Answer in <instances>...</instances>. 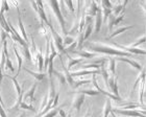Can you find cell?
I'll use <instances>...</instances> for the list:
<instances>
[{"instance_id": "21", "label": "cell", "mask_w": 146, "mask_h": 117, "mask_svg": "<svg viewBox=\"0 0 146 117\" xmlns=\"http://www.w3.org/2000/svg\"><path fill=\"white\" fill-rule=\"evenodd\" d=\"M144 80H145V69L143 68V69L141 70V74L138 76V78L136 80V82H135L134 87H133V92H134L135 89L137 88V86L139 85V83H140V82H144Z\"/></svg>"}, {"instance_id": "27", "label": "cell", "mask_w": 146, "mask_h": 117, "mask_svg": "<svg viewBox=\"0 0 146 117\" xmlns=\"http://www.w3.org/2000/svg\"><path fill=\"white\" fill-rule=\"evenodd\" d=\"M92 31H93V22L90 23V24H88V26H87V29H86L85 34H84V40L86 41L90 36H91Z\"/></svg>"}, {"instance_id": "15", "label": "cell", "mask_w": 146, "mask_h": 117, "mask_svg": "<svg viewBox=\"0 0 146 117\" xmlns=\"http://www.w3.org/2000/svg\"><path fill=\"white\" fill-rule=\"evenodd\" d=\"M131 28H134V25H129V26H124V27H120L118 28L117 31H115L113 33L112 35H110L109 37H108V40H111L112 38L116 37V36H118V35L122 34V33H124L125 31H128V29H131Z\"/></svg>"}, {"instance_id": "11", "label": "cell", "mask_w": 146, "mask_h": 117, "mask_svg": "<svg viewBox=\"0 0 146 117\" xmlns=\"http://www.w3.org/2000/svg\"><path fill=\"white\" fill-rule=\"evenodd\" d=\"M0 25H1V28H2V31H4L5 33H7L9 35L12 34V31H11V29H9V24H7V21L5 20L4 14H0Z\"/></svg>"}, {"instance_id": "37", "label": "cell", "mask_w": 146, "mask_h": 117, "mask_svg": "<svg viewBox=\"0 0 146 117\" xmlns=\"http://www.w3.org/2000/svg\"><path fill=\"white\" fill-rule=\"evenodd\" d=\"M145 42V36H142V37L140 38V40H138L136 43H134L133 45H131V48H136V47L138 46V45H140V44H142V43H144Z\"/></svg>"}, {"instance_id": "33", "label": "cell", "mask_w": 146, "mask_h": 117, "mask_svg": "<svg viewBox=\"0 0 146 117\" xmlns=\"http://www.w3.org/2000/svg\"><path fill=\"white\" fill-rule=\"evenodd\" d=\"M23 49H24V55H25V58H27L28 61H33V57H31V53L29 51V47L26 46V47H23Z\"/></svg>"}, {"instance_id": "3", "label": "cell", "mask_w": 146, "mask_h": 117, "mask_svg": "<svg viewBox=\"0 0 146 117\" xmlns=\"http://www.w3.org/2000/svg\"><path fill=\"white\" fill-rule=\"evenodd\" d=\"M113 113H118L123 116H134V117H145L144 110L138 111V110H120V109H112Z\"/></svg>"}, {"instance_id": "45", "label": "cell", "mask_w": 146, "mask_h": 117, "mask_svg": "<svg viewBox=\"0 0 146 117\" xmlns=\"http://www.w3.org/2000/svg\"><path fill=\"white\" fill-rule=\"evenodd\" d=\"M0 105L2 106H4V104H3V100H2V98H1V92H0Z\"/></svg>"}, {"instance_id": "18", "label": "cell", "mask_w": 146, "mask_h": 117, "mask_svg": "<svg viewBox=\"0 0 146 117\" xmlns=\"http://www.w3.org/2000/svg\"><path fill=\"white\" fill-rule=\"evenodd\" d=\"M36 60H38V66H39V70H43V66H44V57H43L42 50L38 49L36 51Z\"/></svg>"}, {"instance_id": "46", "label": "cell", "mask_w": 146, "mask_h": 117, "mask_svg": "<svg viewBox=\"0 0 146 117\" xmlns=\"http://www.w3.org/2000/svg\"><path fill=\"white\" fill-rule=\"evenodd\" d=\"M111 113H112V115H113V116H114V117H117V116H116L115 114H114V113H113V112H111Z\"/></svg>"}, {"instance_id": "25", "label": "cell", "mask_w": 146, "mask_h": 117, "mask_svg": "<svg viewBox=\"0 0 146 117\" xmlns=\"http://www.w3.org/2000/svg\"><path fill=\"white\" fill-rule=\"evenodd\" d=\"M52 74H54L55 76L58 77V80L61 82V84H63V85H65V84H66V77H65V75L63 73H61V72L56 71L55 69H53V71H52Z\"/></svg>"}, {"instance_id": "26", "label": "cell", "mask_w": 146, "mask_h": 117, "mask_svg": "<svg viewBox=\"0 0 146 117\" xmlns=\"http://www.w3.org/2000/svg\"><path fill=\"white\" fill-rule=\"evenodd\" d=\"M91 83V80H74V84H73L72 88L73 89H77L78 87L85 85V84H90Z\"/></svg>"}, {"instance_id": "8", "label": "cell", "mask_w": 146, "mask_h": 117, "mask_svg": "<svg viewBox=\"0 0 146 117\" xmlns=\"http://www.w3.org/2000/svg\"><path fill=\"white\" fill-rule=\"evenodd\" d=\"M88 74H100V70H82V71H75V72H72L70 73V75L73 77L75 76H82V75H88Z\"/></svg>"}, {"instance_id": "1", "label": "cell", "mask_w": 146, "mask_h": 117, "mask_svg": "<svg viewBox=\"0 0 146 117\" xmlns=\"http://www.w3.org/2000/svg\"><path fill=\"white\" fill-rule=\"evenodd\" d=\"M86 47H88L89 49L94 51V53H106L109 56H117L119 58H127V57H131V53H127L122 50L115 49L112 47L109 46H101V45H92V44H86Z\"/></svg>"}, {"instance_id": "31", "label": "cell", "mask_w": 146, "mask_h": 117, "mask_svg": "<svg viewBox=\"0 0 146 117\" xmlns=\"http://www.w3.org/2000/svg\"><path fill=\"white\" fill-rule=\"evenodd\" d=\"M112 9H107V7H104V22L107 21V19L109 18L110 16L112 15Z\"/></svg>"}, {"instance_id": "43", "label": "cell", "mask_w": 146, "mask_h": 117, "mask_svg": "<svg viewBox=\"0 0 146 117\" xmlns=\"http://www.w3.org/2000/svg\"><path fill=\"white\" fill-rule=\"evenodd\" d=\"M58 113H60V115H61L62 117H67V115H66V113H65V111L63 110L62 108L58 109Z\"/></svg>"}, {"instance_id": "40", "label": "cell", "mask_w": 146, "mask_h": 117, "mask_svg": "<svg viewBox=\"0 0 146 117\" xmlns=\"http://www.w3.org/2000/svg\"><path fill=\"white\" fill-rule=\"evenodd\" d=\"M102 5H104V7H107V9H113L112 3L110 2V1H108V0H104V1H102Z\"/></svg>"}, {"instance_id": "9", "label": "cell", "mask_w": 146, "mask_h": 117, "mask_svg": "<svg viewBox=\"0 0 146 117\" xmlns=\"http://www.w3.org/2000/svg\"><path fill=\"white\" fill-rule=\"evenodd\" d=\"M36 83H35L34 85L31 86V90L23 96L25 100H28V102H29V105H31L35 100V92H36Z\"/></svg>"}, {"instance_id": "47", "label": "cell", "mask_w": 146, "mask_h": 117, "mask_svg": "<svg viewBox=\"0 0 146 117\" xmlns=\"http://www.w3.org/2000/svg\"><path fill=\"white\" fill-rule=\"evenodd\" d=\"M34 117H36V116H34Z\"/></svg>"}, {"instance_id": "38", "label": "cell", "mask_w": 146, "mask_h": 117, "mask_svg": "<svg viewBox=\"0 0 146 117\" xmlns=\"http://www.w3.org/2000/svg\"><path fill=\"white\" fill-rule=\"evenodd\" d=\"M5 64H6V68H7V69H9L12 72L15 70V68H14V66H13V63L11 62V60H9V58H6Z\"/></svg>"}, {"instance_id": "34", "label": "cell", "mask_w": 146, "mask_h": 117, "mask_svg": "<svg viewBox=\"0 0 146 117\" xmlns=\"http://www.w3.org/2000/svg\"><path fill=\"white\" fill-rule=\"evenodd\" d=\"M63 3L68 6V9H70L72 14H74V12H75V9H74V3H73V1H63Z\"/></svg>"}, {"instance_id": "17", "label": "cell", "mask_w": 146, "mask_h": 117, "mask_svg": "<svg viewBox=\"0 0 146 117\" xmlns=\"http://www.w3.org/2000/svg\"><path fill=\"white\" fill-rule=\"evenodd\" d=\"M98 11H100V9L98 7V3L97 2H94V1H92L91 2V6H90V13H89V17H95L96 14H97Z\"/></svg>"}, {"instance_id": "42", "label": "cell", "mask_w": 146, "mask_h": 117, "mask_svg": "<svg viewBox=\"0 0 146 117\" xmlns=\"http://www.w3.org/2000/svg\"><path fill=\"white\" fill-rule=\"evenodd\" d=\"M0 116L1 117H7L6 116L5 111H4V109H3V107L1 105H0Z\"/></svg>"}, {"instance_id": "30", "label": "cell", "mask_w": 146, "mask_h": 117, "mask_svg": "<svg viewBox=\"0 0 146 117\" xmlns=\"http://www.w3.org/2000/svg\"><path fill=\"white\" fill-rule=\"evenodd\" d=\"M19 109H26V110H31V111H33V112H36V109H35L33 106L28 105V104H26L25 102H22L21 104H20V106H19Z\"/></svg>"}, {"instance_id": "35", "label": "cell", "mask_w": 146, "mask_h": 117, "mask_svg": "<svg viewBox=\"0 0 146 117\" xmlns=\"http://www.w3.org/2000/svg\"><path fill=\"white\" fill-rule=\"evenodd\" d=\"M144 82H141V89H140V102L141 105H144Z\"/></svg>"}, {"instance_id": "20", "label": "cell", "mask_w": 146, "mask_h": 117, "mask_svg": "<svg viewBox=\"0 0 146 117\" xmlns=\"http://www.w3.org/2000/svg\"><path fill=\"white\" fill-rule=\"evenodd\" d=\"M14 50H15V55H16V57H17V60H18V71H17V74H16V76H17V75H19V73H20V70H21V68H22V62H23V60H22V57L19 55L18 49H17L16 45H14Z\"/></svg>"}, {"instance_id": "44", "label": "cell", "mask_w": 146, "mask_h": 117, "mask_svg": "<svg viewBox=\"0 0 146 117\" xmlns=\"http://www.w3.org/2000/svg\"><path fill=\"white\" fill-rule=\"evenodd\" d=\"M2 78H3V74H2V68L0 67V83L2 82Z\"/></svg>"}, {"instance_id": "36", "label": "cell", "mask_w": 146, "mask_h": 117, "mask_svg": "<svg viewBox=\"0 0 146 117\" xmlns=\"http://www.w3.org/2000/svg\"><path fill=\"white\" fill-rule=\"evenodd\" d=\"M73 42H74V39L69 37V36H66V38L63 40V44H65V45H71Z\"/></svg>"}, {"instance_id": "28", "label": "cell", "mask_w": 146, "mask_h": 117, "mask_svg": "<svg viewBox=\"0 0 146 117\" xmlns=\"http://www.w3.org/2000/svg\"><path fill=\"white\" fill-rule=\"evenodd\" d=\"M84 61V58H70V61H69V63H68L67 65V68H68V70L70 69V68H72L74 65L76 64H78V63H80V62Z\"/></svg>"}, {"instance_id": "39", "label": "cell", "mask_w": 146, "mask_h": 117, "mask_svg": "<svg viewBox=\"0 0 146 117\" xmlns=\"http://www.w3.org/2000/svg\"><path fill=\"white\" fill-rule=\"evenodd\" d=\"M84 68H94L96 70H99L100 69V65L99 64H88V65H85Z\"/></svg>"}, {"instance_id": "16", "label": "cell", "mask_w": 146, "mask_h": 117, "mask_svg": "<svg viewBox=\"0 0 146 117\" xmlns=\"http://www.w3.org/2000/svg\"><path fill=\"white\" fill-rule=\"evenodd\" d=\"M96 22H95V33H99L102 23V17H101V11H98L96 14Z\"/></svg>"}, {"instance_id": "32", "label": "cell", "mask_w": 146, "mask_h": 117, "mask_svg": "<svg viewBox=\"0 0 146 117\" xmlns=\"http://www.w3.org/2000/svg\"><path fill=\"white\" fill-rule=\"evenodd\" d=\"M58 109H60V108L53 109V110H51V111L48 112V113H46V114L44 115V116H42V117H55L58 113Z\"/></svg>"}, {"instance_id": "29", "label": "cell", "mask_w": 146, "mask_h": 117, "mask_svg": "<svg viewBox=\"0 0 146 117\" xmlns=\"http://www.w3.org/2000/svg\"><path fill=\"white\" fill-rule=\"evenodd\" d=\"M9 5L7 1H3L0 3V14H4V12H9Z\"/></svg>"}, {"instance_id": "22", "label": "cell", "mask_w": 146, "mask_h": 117, "mask_svg": "<svg viewBox=\"0 0 146 117\" xmlns=\"http://www.w3.org/2000/svg\"><path fill=\"white\" fill-rule=\"evenodd\" d=\"M24 70L26 71L27 73L31 74V75H33L36 80H44V77H45V74L44 73H36V72L29 70V69H27V68H24Z\"/></svg>"}, {"instance_id": "4", "label": "cell", "mask_w": 146, "mask_h": 117, "mask_svg": "<svg viewBox=\"0 0 146 117\" xmlns=\"http://www.w3.org/2000/svg\"><path fill=\"white\" fill-rule=\"evenodd\" d=\"M113 45H115L116 47H118L120 49H122V51H125L131 55H145V50L144 49H139V48H131V47L124 46V45H120V44L116 43V42H112Z\"/></svg>"}, {"instance_id": "6", "label": "cell", "mask_w": 146, "mask_h": 117, "mask_svg": "<svg viewBox=\"0 0 146 117\" xmlns=\"http://www.w3.org/2000/svg\"><path fill=\"white\" fill-rule=\"evenodd\" d=\"M85 99H86V95H84V94H79V93H77V95H76L75 98H74V102H73V108L75 109L78 113H79V111H80V108H82V104L85 102Z\"/></svg>"}, {"instance_id": "5", "label": "cell", "mask_w": 146, "mask_h": 117, "mask_svg": "<svg viewBox=\"0 0 146 117\" xmlns=\"http://www.w3.org/2000/svg\"><path fill=\"white\" fill-rule=\"evenodd\" d=\"M108 87L110 88V90L113 92V95H115L116 97H120L118 92V77L114 76L109 78V82H108Z\"/></svg>"}, {"instance_id": "12", "label": "cell", "mask_w": 146, "mask_h": 117, "mask_svg": "<svg viewBox=\"0 0 146 117\" xmlns=\"http://www.w3.org/2000/svg\"><path fill=\"white\" fill-rule=\"evenodd\" d=\"M117 60H119V61H122V62H125V63H128V64L131 65L133 67L136 68V69H137V70H139V71H141L142 69H143V67H142L139 63L133 61V60H129L128 58H118Z\"/></svg>"}, {"instance_id": "14", "label": "cell", "mask_w": 146, "mask_h": 117, "mask_svg": "<svg viewBox=\"0 0 146 117\" xmlns=\"http://www.w3.org/2000/svg\"><path fill=\"white\" fill-rule=\"evenodd\" d=\"M113 18H112V20L110 21V23H109V31H111L112 29V27H114L115 25H117V24H119L120 22L124 19V15L122 14V15H120V16H118V17H114V16H112Z\"/></svg>"}, {"instance_id": "24", "label": "cell", "mask_w": 146, "mask_h": 117, "mask_svg": "<svg viewBox=\"0 0 146 117\" xmlns=\"http://www.w3.org/2000/svg\"><path fill=\"white\" fill-rule=\"evenodd\" d=\"M111 112H112V105H111V100L108 99L106 102V107L104 109V117H108Z\"/></svg>"}, {"instance_id": "10", "label": "cell", "mask_w": 146, "mask_h": 117, "mask_svg": "<svg viewBox=\"0 0 146 117\" xmlns=\"http://www.w3.org/2000/svg\"><path fill=\"white\" fill-rule=\"evenodd\" d=\"M72 53L80 57V58H94V57L96 56L94 53H88V51H84V50H78V51L73 50Z\"/></svg>"}, {"instance_id": "23", "label": "cell", "mask_w": 146, "mask_h": 117, "mask_svg": "<svg viewBox=\"0 0 146 117\" xmlns=\"http://www.w3.org/2000/svg\"><path fill=\"white\" fill-rule=\"evenodd\" d=\"M76 94L77 93H79V94H84V95H90V96H96L99 94V92L98 91H96V90H80V91H77V92H75Z\"/></svg>"}, {"instance_id": "41", "label": "cell", "mask_w": 146, "mask_h": 117, "mask_svg": "<svg viewBox=\"0 0 146 117\" xmlns=\"http://www.w3.org/2000/svg\"><path fill=\"white\" fill-rule=\"evenodd\" d=\"M9 35L7 34V33H5V31H2V29H1V33H0V37H1V41H4V40H6V38L9 37Z\"/></svg>"}, {"instance_id": "19", "label": "cell", "mask_w": 146, "mask_h": 117, "mask_svg": "<svg viewBox=\"0 0 146 117\" xmlns=\"http://www.w3.org/2000/svg\"><path fill=\"white\" fill-rule=\"evenodd\" d=\"M109 62V66L107 69H109V71L113 75H116V60L115 58H108Z\"/></svg>"}, {"instance_id": "2", "label": "cell", "mask_w": 146, "mask_h": 117, "mask_svg": "<svg viewBox=\"0 0 146 117\" xmlns=\"http://www.w3.org/2000/svg\"><path fill=\"white\" fill-rule=\"evenodd\" d=\"M48 4L51 6V9H53V12L55 13V15L58 17V22H60V24H61L63 33H64L66 36H68V31H67V29H66V22H65V19L63 18V15H62L61 9H60V2H58V1H49Z\"/></svg>"}, {"instance_id": "13", "label": "cell", "mask_w": 146, "mask_h": 117, "mask_svg": "<svg viewBox=\"0 0 146 117\" xmlns=\"http://www.w3.org/2000/svg\"><path fill=\"white\" fill-rule=\"evenodd\" d=\"M127 2H128L127 0H125L123 3H119V4H117V5L113 9V11H114V17H118V16L120 15V13L124 11L125 6H126Z\"/></svg>"}, {"instance_id": "7", "label": "cell", "mask_w": 146, "mask_h": 117, "mask_svg": "<svg viewBox=\"0 0 146 117\" xmlns=\"http://www.w3.org/2000/svg\"><path fill=\"white\" fill-rule=\"evenodd\" d=\"M17 12H18V25H19V28H20V31H21V36H22V39L28 44V38H27V35H26V31H25V28L23 26V22H22V19H21V15H20V11L19 9L17 7Z\"/></svg>"}]
</instances>
